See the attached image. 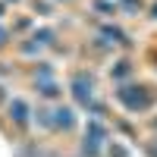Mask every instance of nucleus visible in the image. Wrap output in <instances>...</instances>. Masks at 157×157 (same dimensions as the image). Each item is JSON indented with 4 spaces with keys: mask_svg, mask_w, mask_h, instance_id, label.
<instances>
[{
    "mask_svg": "<svg viewBox=\"0 0 157 157\" xmlns=\"http://www.w3.org/2000/svg\"><path fill=\"white\" fill-rule=\"evenodd\" d=\"M107 151L110 154H129V148H123V145H107Z\"/></svg>",
    "mask_w": 157,
    "mask_h": 157,
    "instance_id": "13",
    "label": "nucleus"
},
{
    "mask_svg": "<svg viewBox=\"0 0 157 157\" xmlns=\"http://www.w3.org/2000/svg\"><path fill=\"white\" fill-rule=\"evenodd\" d=\"M116 101H120L129 113H141V110H148L154 104V94L145 85H123L120 91H116Z\"/></svg>",
    "mask_w": 157,
    "mask_h": 157,
    "instance_id": "1",
    "label": "nucleus"
},
{
    "mask_svg": "<svg viewBox=\"0 0 157 157\" xmlns=\"http://www.w3.org/2000/svg\"><path fill=\"white\" fill-rule=\"evenodd\" d=\"M72 126H75V110L72 107H54V110H50V129L69 132Z\"/></svg>",
    "mask_w": 157,
    "mask_h": 157,
    "instance_id": "4",
    "label": "nucleus"
},
{
    "mask_svg": "<svg viewBox=\"0 0 157 157\" xmlns=\"http://www.w3.org/2000/svg\"><path fill=\"white\" fill-rule=\"evenodd\" d=\"M6 41H10V32L3 29V25H0V47H6Z\"/></svg>",
    "mask_w": 157,
    "mask_h": 157,
    "instance_id": "14",
    "label": "nucleus"
},
{
    "mask_svg": "<svg viewBox=\"0 0 157 157\" xmlns=\"http://www.w3.org/2000/svg\"><path fill=\"white\" fill-rule=\"evenodd\" d=\"M129 72H132V63H129V60H120L116 69H110V75H116V78H126Z\"/></svg>",
    "mask_w": 157,
    "mask_h": 157,
    "instance_id": "9",
    "label": "nucleus"
},
{
    "mask_svg": "<svg viewBox=\"0 0 157 157\" xmlns=\"http://www.w3.org/2000/svg\"><path fill=\"white\" fill-rule=\"evenodd\" d=\"M54 38H57L54 29H41V32H35V35H32V41H38L41 47H47V44H54Z\"/></svg>",
    "mask_w": 157,
    "mask_h": 157,
    "instance_id": "8",
    "label": "nucleus"
},
{
    "mask_svg": "<svg viewBox=\"0 0 157 157\" xmlns=\"http://www.w3.org/2000/svg\"><path fill=\"white\" fill-rule=\"evenodd\" d=\"M6 113H10V123L25 126V123H29V116H32V107H29L22 98H13V101L6 104Z\"/></svg>",
    "mask_w": 157,
    "mask_h": 157,
    "instance_id": "5",
    "label": "nucleus"
},
{
    "mask_svg": "<svg viewBox=\"0 0 157 157\" xmlns=\"http://www.w3.org/2000/svg\"><path fill=\"white\" fill-rule=\"evenodd\" d=\"M101 38L107 44H129V38H126V32H120V29H113V25H104V32H101Z\"/></svg>",
    "mask_w": 157,
    "mask_h": 157,
    "instance_id": "7",
    "label": "nucleus"
},
{
    "mask_svg": "<svg viewBox=\"0 0 157 157\" xmlns=\"http://www.w3.org/2000/svg\"><path fill=\"white\" fill-rule=\"evenodd\" d=\"M151 13H154V19H157V6H154V10H151Z\"/></svg>",
    "mask_w": 157,
    "mask_h": 157,
    "instance_id": "15",
    "label": "nucleus"
},
{
    "mask_svg": "<svg viewBox=\"0 0 157 157\" xmlns=\"http://www.w3.org/2000/svg\"><path fill=\"white\" fill-rule=\"evenodd\" d=\"M123 10L126 13H138L141 10V0H123Z\"/></svg>",
    "mask_w": 157,
    "mask_h": 157,
    "instance_id": "12",
    "label": "nucleus"
},
{
    "mask_svg": "<svg viewBox=\"0 0 157 157\" xmlns=\"http://www.w3.org/2000/svg\"><path fill=\"white\" fill-rule=\"evenodd\" d=\"M38 94H41V98H50V101H54V98H60V85L54 82V75L38 82Z\"/></svg>",
    "mask_w": 157,
    "mask_h": 157,
    "instance_id": "6",
    "label": "nucleus"
},
{
    "mask_svg": "<svg viewBox=\"0 0 157 157\" xmlns=\"http://www.w3.org/2000/svg\"><path fill=\"white\" fill-rule=\"evenodd\" d=\"M0 16H3V3H0Z\"/></svg>",
    "mask_w": 157,
    "mask_h": 157,
    "instance_id": "16",
    "label": "nucleus"
},
{
    "mask_svg": "<svg viewBox=\"0 0 157 157\" xmlns=\"http://www.w3.org/2000/svg\"><path fill=\"white\" fill-rule=\"evenodd\" d=\"M13 3H19V0H13Z\"/></svg>",
    "mask_w": 157,
    "mask_h": 157,
    "instance_id": "17",
    "label": "nucleus"
},
{
    "mask_svg": "<svg viewBox=\"0 0 157 157\" xmlns=\"http://www.w3.org/2000/svg\"><path fill=\"white\" fill-rule=\"evenodd\" d=\"M35 120H38V126L41 129H50V110H38V113H32Z\"/></svg>",
    "mask_w": 157,
    "mask_h": 157,
    "instance_id": "10",
    "label": "nucleus"
},
{
    "mask_svg": "<svg viewBox=\"0 0 157 157\" xmlns=\"http://www.w3.org/2000/svg\"><path fill=\"white\" fill-rule=\"evenodd\" d=\"M69 88H72V98L82 104V107H88V104L94 101V78H91L88 72H75Z\"/></svg>",
    "mask_w": 157,
    "mask_h": 157,
    "instance_id": "3",
    "label": "nucleus"
},
{
    "mask_svg": "<svg viewBox=\"0 0 157 157\" xmlns=\"http://www.w3.org/2000/svg\"><path fill=\"white\" fill-rule=\"evenodd\" d=\"M104 141H110V129L104 126L98 116H91L85 123V145H82V151L85 154H98L104 148Z\"/></svg>",
    "mask_w": 157,
    "mask_h": 157,
    "instance_id": "2",
    "label": "nucleus"
},
{
    "mask_svg": "<svg viewBox=\"0 0 157 157\" xmlns=\"http://www.w3.org/2000/svg\"><path fill=\"white\" fill-rule=\"evenodd\" d=\"M94 10H98V13H110V16H113V13H116V3H107V0H94Z\"/></svg>",
    "mask_w": 157,
    "mask_h": 157,
    "instance_id": "11",
    "label": "nucleus"
}]
</instances>
